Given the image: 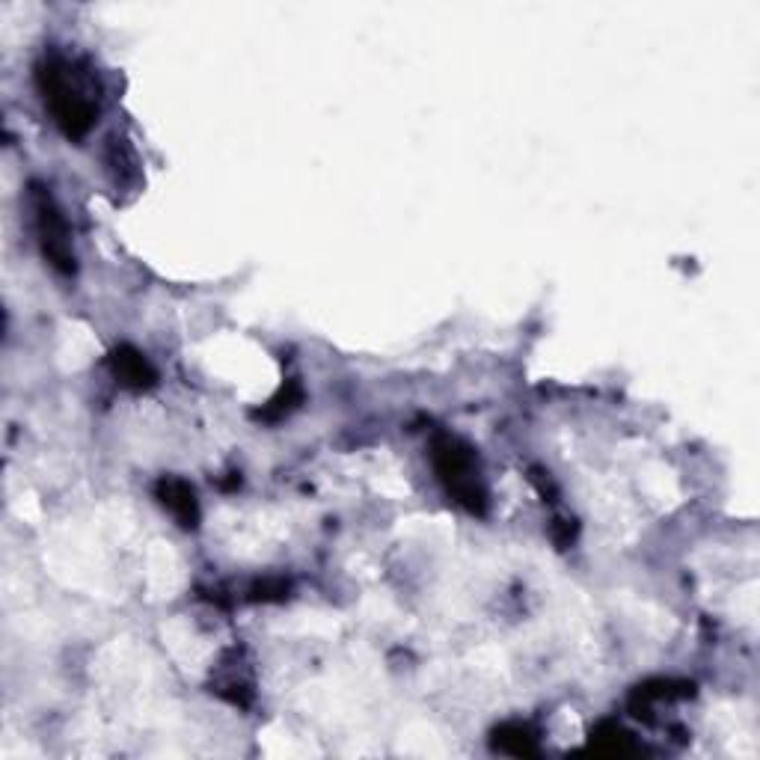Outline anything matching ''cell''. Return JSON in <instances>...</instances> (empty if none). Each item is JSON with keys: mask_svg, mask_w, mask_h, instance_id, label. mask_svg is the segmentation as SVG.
I'll use <instances>...</instances> for the list:
<instances>
[{"mask_svg": "<svg viewBox=\"0 0 760 760\" xmlns=\"http://www.w3.org/2000/svg\"><path fill=\"white\" fill-rule=\"evenodd\" d=\"M36 84L48 111L54 113V123L68 140H84L90 135L96 125V101L80 92L78 84L72 80V68L63 60L46 56L36 66Z\"/></svg>", "mask_w": 760, "mask_h": 760, "instance_id": "cell-1", "label": "cell"}, {"mask_svg": "<svg viewBox=\"0 0 760 760\" xmlns=\"http://www.w3.org/2000/svg\"><path fill=\"white\" fill-rule=\"evenodd\" d=\"M431 460L440 481L446 484V491L455 496V503L464 505L470 515H487V487L479 479V460L464 440L452 434H434L431 440Z\"/></svg>", "mask_w": 760, "mask_h": 760, "instance_id": "cell-2", "label": "cell"}, {"mask_svg": "<svg viewBox=\"0 0 760 760\" xmlns=\"http://www.w3.org/2000/svg\"><path fill=\"white\" fill-rule=\"evenodd\" d=\"M30 202H34L36 232H39V244H42L48 265L60 270L63 277L75 274L78 265H75V250H72V241H68L66 220H63V214L56 212L51 193L46 188L34 185L30 188Z\"/></svg>", "mask_w": 760, "mask_h": 760, "instance_id": "cell-3", "label": "cell"}, {"mask_svg": "<svg viewBox=\"0 0 760 760\" xmlns=\"http://www.w3.org/2000/svg\"><path fill=\"white\" fill-rule=\"evenodd\" d=\"M155 496L169 515L176 517V523L181 529H197L200 525V503H197V493H193V487L185 479L164 476L155 484Z\"/></svg>", "mask_w": 760, "mask_h": 760, "instance_id": "cell-4", "label": "cell"}, {"mask_svg": "<svg viewBox=\"0 0 760 760\" xmlns=\"http://www.w3.org/2000/svg\"><path fill=\"white\" fill-rule=\"evenodd\" d=\"M111 369L125 390H152L157 383V371L135 345H119L111 354Z\"/></svg>", "mask_w": 760, "mask_h": 760, "instance_id": "cell-5", "label": "cell"}, {"mask_svg": "<svg viewBox=\"0 0 760 760\" xmlns=\"http://www.w3.org/2000/svg\"><path fill=\"white\" fill-rule=\"evenodd\" d=\"M693 695H695V683L662 681V677H657V681L642 683V686H636V689H633V695H630V710H633L636 715H645V719H650V707L657 705V701H671V698H693Z\"/></svg>", "mask_w": 760, "mask_h": 760, "instance_id": "cell-6", "label": "cell"}, {"mask_svg": "<svg viewBox=\"0 0 760 760\" xmlns=\"http://www.w3.org/2000/svg\"><path fill=\"white\" fill-rule=\"evenodd\" d=\"M493 749L511 758H532L537 755L535 731L523 722H505L493 731Z\"/></svg>", "mask_w": 760, "mask_h": 760, "instance_id": "cell-7", "label": "cell"}, {"mask_svg": "<svg viewBox=\"0 0 760 760\" xmlns=\"http://www.w3.org/2000/svg\"><path fill=\"white\" fill-rule=\"evenodd\" d=\"M303 387L301 380H286L282 383V390L270 398L268 404H262L256 414H253V419H258V422H268V426H274V422H282L286 416H291L297 407L303 404Z\"/></svg>", "mask_w": 760, "mask_h": 760, "instance_id": "cell-8", "label": "cell"}, {"mask_svg": "<svg viewBox=\"0 0 760 760\" xmlns=\"http://www.w3.org/2000/svg\"><path fill=\"white\" fill-rule=\"evenodd\" d=\"M291 585L280 577H268V580H258L253 588H250V600L256 604H282L289 597Z\"/></svg>", "mask_w": 760, "mask_h": 760, "instance_id": "cell-9", "label": "cell"}, {"mask_svg": "<svg viewBox=\"0 0 760 760\" xmlns=\"http://www.w3.org/2000/svg\"><path fill=\"white\" fill-rule=\"evenodd\" d=\"M549 535H553L556 547L568 549L577 541V535H580V525L573 523V520H556V523L549 525Z\"/></svg>", "mask_w": 760, "mask_h": 760, "instance_id": "cell-10", "label": "cell"}, {"mask_svg": "<svg viewBox=\"0 0 760 760\" xmlns=\"http://www.w3.org/2000/svg\"><path fill=\"white\" fill-rule=\"evenodd\" d=\"M529 481L535 484L537 493H541L544 499H549V503H553V499L559 496V487H556V481L549 479L547 470H541V467H532V470H529Z\"/></svg>", "mask_w": 760, "mask_h": 760, "instance_id": "cell-11", "label": "cell"}]
</instances>
